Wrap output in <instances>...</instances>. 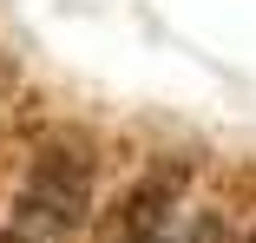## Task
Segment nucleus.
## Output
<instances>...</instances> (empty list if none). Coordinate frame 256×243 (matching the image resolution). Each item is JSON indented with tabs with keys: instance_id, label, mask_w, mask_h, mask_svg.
I'll return each instance as SVG.
<instances>
[{
	"instance_id": "obj_1",
	"label": "nucleus",
	"mask_w": 256,
	"mask_h": 243,
	"mask_svg": "<svg viewBox=\"0 0 256 243\" xmlns=\"http://www.w3.org/2000/svg\"><path fill=\"white\" fill-rule=\"evenodd\" d=\"M86 204H92L86 138H46L26 164V184H20V224L26 230H79Z\"/></svg>"
}]
</instances>
